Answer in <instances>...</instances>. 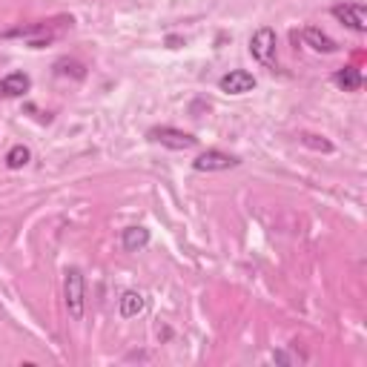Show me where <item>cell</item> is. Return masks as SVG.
I'll list each match as a JSON object with an SVG mask.
<instances>
[{"mask_svg":"<svg viewBox=\"0 0 367 367\" xmlns=\"http://www.w3.org/2000/svg\"><path fill=\"white\" fill-rule=\"evenodd\" d=\"M218 86H221V92H227V95H244V92L255 89V78L250 72H244V69H233V72H227L224 78H221Z\"/></svg>","mask_w":367,"mask_h":367,"instance_id":"6","label":"cell"},{"mask_svg":"<svg viewBox=\"0 0 367 367\" xmlns=\"http://www.w3.org/2000/svg\"><path fill=\"white\" fill-rule=\"evenodd\" d=\"M150 141L161 143V147H169V150H193L198 143V138H193L184 130H175V126H152Z\"/></svg>","mask_w":367,"mask_h":367,"instance_id":"3","label":"cell"},{"mask_svg":"<svg viewBox=\"0 0 367 367\" xmlns=\"http://www.w3.org/2000/svg\"><path fill=\"white\" fill-rule=\"evenodd\" d=\"M193 167H196L198 172H221V169L238 167V158H233V155H227V152H218V150H206V152H201V155L196 158Z\"/></svg>","mask_w":367,"mask_h":367,"instance_id":"5","label":"cell"},{"mask_svg":"<svg viewBox=\"0 0 367 367\" xmlns=\"http://www.w3.org/2000/svg\"><path fill=\"white\" fill-rule=\"evenodd\" d=\"M305 141V147H310V150H322V152H333V143L327 141V138H318V135H305L301 138Z\"/></svg>","mask_w":367,"mask_h":367,"instance_id":"13","label":"cell"},{"mask_svg":"<svg viewBox=\"0 0 367 367\" xmlns=\"http://www.w3.org/2000/svg\"><path fill=\"white\" fill-rule=\"evenodd\" d=\"M301 38H305V40H307V46H313L316 52H327V55H333V52L339 49V43L333 40L330 35H324L322 29H316V26H307V29H305V35H301Z\"/></svg>","mask_w":367,"mask_h":367,"instance_id":"8","label":"cell"},{"mask_svg":"<svg viewBox=\"0 0 367 367\" xmlns=\"http://www.w3.org/2000/svg\"><path fill=\"white\" fill-rule=\"evenodd\" d=\"M32 89V78L26 72H9L3 81H0V92L6 95V98H21Z\"/></svg>","mask_w":367,"mask_h":367,"instance_id":"7","label":"cell"},{"mask_svg":"<svg viewBox=\"0 0 367 367\" xmlns=\"http://www.w3.org/2000/svg\"><path fill=\"white\" fill-rule=\"evenodd\" d=\"M250 52L261 67H276V32L270 26H261L250 40Z\"/></svg>","mask_w":367,"mask_h":367,"instance_id":"2","label":"cell"},{"mask_svg":"<svg viewBox=\"0 0 367 367\" xmlns=\"http://www.w3.org/2000/svg\"><path fill=\"white\" fill-rule=\"evenodd\" d=\"M84 290H86L84 273L78 267H69L67 281H63V293H67V310H69V316L75 318V322L84 318Z\"/></svg>","mask_w":367,"mask_h":367,"instance_id":"1","label":"cell"},{"mask_svg":"<svg viewBox=\"0 0 367 367\" xmlns=\"http://www.w3.org/2000/svg\"><path fill=\"white\" fill-rule=\"evenodd\" d=\"M121 241H123L126 252H138V250H143L150 244V230L147 227H126Z\"/></svg>","mask_w":367,"mask_h":367,"instance_id":"10","label":"cell"},{"mask_svg":"<svg viewBox=\"0 0 367 367\" xmlns=\"http://www.w3.org/2000/svg\"><path fill=\"white\" fill-rule=\"evenodd\" d=\"M333 18L342 26L353 29V32H367V9L359 3H339L333 6Z\"/></svg>","mask_w":367,"mask_h":367,"instance_id":"4","label":"cell"},{"mask_svg":"<svg viewBox=\"0 0 367 367\" xmlns=\"http://www.w3.org/2000/svg\"><path fill=\"white\" fill-rule=\"evenodd\" d=\"M29 150L23 147V143H18V147H12L9 150V155H6V164H9V169H23L26 164H29Z\"/></svg>","mask_w":367,"mask_h":367,"instance_id":"12","label":"cell"},{"mask_svg":"<svg viewBox=\"0 0 367 367\" xmlns=\"http://www.w3.org/2000/svg\"><path fill=\"white\" fill-rule=\"evenodd\" d=\"M333 84H336L339 89H344V92H359L362 84H364V78H362V72L356 67H344V69H339L336 75H333Z\"/></svg>","mask_w":367,"mask_h":367,"instance_id":"9","label":"cell"},{"mask_svg":"<svg viewBox=\"0 0 367 367\" xmlns=\"http://www.w3.org/2000/svg\"><path fill=\"white\" fill-rule=\"evenodd\" d=\"M143 307H147V298H143L141 293H135V290H126L121 296V305H118L123 318H135L138 313H143Z\"/></svg>","mask_w":367,"mask_h":367,"instance_id":"11","label":"cell"}]
</instances>
